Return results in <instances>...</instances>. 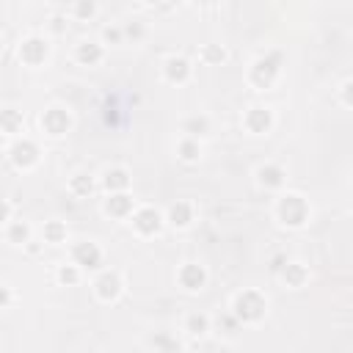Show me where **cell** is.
Returning <instances> with one entry per match:
<instances>
[{
  "mask_svg": "<svg viewBox=\"0 0 353 353\" xmlns=\"http://www.w3.org/2000/svg\"><path fill=\"white\" fill-rule=\"evenodd\" d=\"M281 66H284V52H281V50H268V52H262V55H256V58L251 61L245 80H248L251 88L268 91V88H273V85L279 83Z\"/></svg>",
  "mask_w": 353,
  "mask_h": 353,
  "instance_id": "cell-1",
  "label": "cell"
},
{
  "mask_svg": "<svg viewBox=\"0 0 353 353\" xmlns=\"http://www.w3.org/2000/svg\"><path fill=\"white\" fill-rule=\"evenodd\" d=\"M229 312L237 317L240 325H256V323H262L265 314H268V298H265L262 290L245 287V290H240V292L232 295Z\"/></svg>",
  "mask_w": 353,
  "mask_h": 353,
  "instance_id": "cell-2",
  "label": "cell"
},
{
  "mask_svg": "<svg viewBox=\"0 0 353 353\" xmlns=\"http://www.w3.org/2000/svg\"><path fill=\"white\" fill-rule=\"evenodd\" d=\"M273 215H276V221H279L281 226H287V229H301V226H306V221H309V215H312V207H309V201H306L301 193L284 190V193H279V199H276V204H273Z\"/></svg>",
  "mask_w": 353,
  "mask_h": 353,
  "instance_id": "cell-3",
  "label": "cell"
},
{
  "mask_svg": "<svg viewBox=\"0 0 353 353\" xmlns=\"http://www.w3.org/2000/svg\"><path fill=\"white\" fill-rule=\"evenodd\" d=\"M39 127H41V132H44L47 138H63V135L72 132L74 116H72V110H69L66 105H58V102H55V105H47V108L41 110Z\"/></svg>",
  "mask_w": 353,
  "mask_h": 353,
  "instance_id": "cell-4",
  "label": "cell"
},
{
  "mask_svg": "<svg viewBox=\"0 0 353 353\" xmlns=\"http://www.w3.org/2000/svg\"><path fill=\"white\" fill-rule=\"evenodd\" d=\"M91 290H94L99 303H116L124 292V279L116 268H99L94 281H91Z\"/></svg>",
  "mask_w": 353,
  "mask_h": 353,
  "instance_id": "cell-5",
  "label": "cell"
},
{
  "mask_svg": "<svg viewBox=\"0 0 353 353\" xmlns=\"http://www.w3.org/2000/svg\"><path fill=\"white\" fill-rule=\"evenodd\" d=\"M127 221H130V226H132V232H135L138 237H157V234L163 232V226H165L163 212H160L157 207H152V204L135 207Z\"/></svg>",
  "mask_w": 353,
  "mask_h": 353,
  "instance_id": "cell-6",
  "label": "cell"
},
{
  "mask_svg": "<svg viewBox=\"0 0 353 353\" xmlns=\"http://www.w3.org/2000/svg\"><path fill=\"white\" fill-rule=\"evenodd\" d=\"M50 52H52L50 39H47V36H41V33H30V36H25V39L19 41V47H17L19 61H22L25 66H30V69L44 66V63H47V58H50Z\"/></svg>",
  "mask_w": 353,
  "mask_h": 353,
  "instance_id": "cell-7",
  "label": "cell"
},
{
  "mask_svg": "<svg viewBox=\"0 0 353 353\" xmlns=\"http://www.w3.org/2000/svg\"><path fill=\"white\" fill-rule=\"evenodd\" d=\"M8 160L17 171H33L41 163V149L33 138H14L8 146Z\"/></svg>",
  "mask_w": 353,
  "mask_h": 353,
  "instance_id": "cell-8",
  "label": "cell"
},
{
  "mask_svg": "<svg viewBox=\"0 0 353 353\" xmlns=\"http://www.w3.org/2000/svg\"><path fill=\"white\" fill-rule=\"evenodd\" d=\"M240 121L248 135H268L276 127V113L268 105H251V108H245Z\"/></svg>",
  "mask_w": 353,
  "mask_h": 353,
  "instance_id": "cell-9",
  "label": "cell"
},
{
  "mask_svg": "<svg viewBox=\"0 0 353 353\" xmlns=\"http://www.w3.org/2000/svg\"><path fill=\"white\" fill-rule=\"evenodd\" d=\"M72 262L83 270H99L105 265V251L94 240H80L72 245Z\"/></svg>",
  "mask_w": 353,
  "mask_h": 353,
  "instance_id": "cell-10",
  "label": "cell"
},
{
  "mask_svg": "<svg viewBox=\"0 0 353 353\" xmlns=\"http://www.w3.org/2000/svg\"><path fill=\"white\" fill-rule=\"evenodd\" d=\"M210 281V273L201 262H182L176 268V284L185 290V292H201Z\"/></svg>",
  "mask_w": 353,
  "mask_h": 353,
  "instance_id": "cell-11",
  "label": "cell"
},
{
  "mask_svg": "<svg viewBox=\"0 0 353 353\" xmlns=\"http://www.w3.org/2000/svg\"><path fill=\"white\" fill-rule=\"evenodd\" d=\"M160 74L168 85H185L193 77V63L185 55H168L160 63Z\"/></svg>",
  "mask_w": 353,
  "mask_h": 353,
  "instance_id": "cell-12",
  "label": "cell"
},
{
  "mask_svg": "<svg viewBox=\"0 0 353 353\" xmlns=\"http://www.w3.org/2000/svg\"><path fill=\"white\" fill-rule=\"evenodd\" d=\"M254 179L262 190H281L287 185V171L281 163H273V160H265L256 165L254 171Z\"/></svg>",
  "mask_w": 353,
  "mask_h": 353,
  "instance_id": "cell-13",
  "label": "cell"
},
{
  "mask_svg": "<svg viewBox=\"0 0 353 353\" xmlns=\"http://www.w3.org/2000/svg\"><path fill=\"white\" fill-rule=\"evenodd\" d=\"M135 210V199L130 196V190H119V193H105L102 199V212L113 221H127Z\"/></svg>",
  "mask_w": 353,
  "mask_h": 353,
  "instance_id": "cell-14",
  "label": "cell"
},
{
  "mask_svg": "<svg viewBox=\"0 0 353 353\" xmlns=\"http://www.w3.org/2000/svg\"><path fill=\"white\" fill-rule=\"evenodd\" d=\"M72 58H74L77 66H99L105 61V44L97 41V39H83V41L74 44Z\"/></svg>",
  "mask_w": 353,
  "mask_h": 353,
  "instance_id": "cell-15",
  "label": "cell"
},
{
  "mask_svg": "<svg viewBox=\"0 0 353 353\" xmlns=\"http://www.w3.org/2000/svg\"><path fill=\"white\" fill-rule=\"evenodd\" d=\"M163 218H165V223L171 229L182 232V229H188L196 221V207L190 201H185V199H176L174 204H168V210L163 212Z\"/></svg>",
  "mask_w": 353,
  "mask_h": 353,
  "instance_id": "cell-16",
  "label": "cell"
},
{
  "mask_svg": "<svg viewBox=\"0 0 353 353\" xmlns=\"http://www.w3.org/2000/svg\"><path fill=\"white\" fill-rule=\"evenodd\" d=\"M276 276H279V281H281L284 287H290V290H301V287L309 281V268H306L301 259H287Z\"/></svg>",
  "mask_w": 353,
  "mask_h": 353,
  "instance_id": "cell-17",
  "label": "cell"
},
{
  "mask_svg": "<svg viewBox=\"0 0 353 353\" xmlns=\"http://www.w3.org/2000/svg\"><path fill=\"white\" fill-rule=\"evenodd\" d=\"M130 185H132V176H130V171H127L124 165H110V168H105L102 176H99V188H102L105 193L130 190Z\"/></svg>",
  "mask_w": 353,
  "mask_h": 353,
  "instance_id": "cell-18",
  "label": "cell"
},
{
  "mask_svg": "<svg viewBox=\"0 0 353 353\" xmlns=\"http://www.w3.org/2000/svg\"><path fill=\"white\" fill-rule=\"evenodd\" d=\"M182 331L188 336H193V339H204L212 331V320L204 312H188L185 320H182Z\"/></svg>",
  "mask_w": 353,
  "mask_h": 353,
  "instance_id": "cell-19",
  "label": "cell"
},
{
  "mask_svg": "<svg viewBox=\"0 0 353 353\" xmlns=\"http://www.w3.org/2000/svg\"><path fill=\"white\" fill-rule=\"evenodd\" d=\"M179 130H182V135H190V138H199L201 141L204 135L212 132V121H210L207 113H190V116L182 119Z\"/></svg>",
  "mask_w": 353,
  "mask_h": 353,
  "instance_id": "cell-20",
  "label": "cell"
},
{
  "mask_svg": "<svg viewBox=\"0 0 353 353\" xmlns=\"http://www.w3.org/2000/svg\"><path fill=\"white\" fill-rule=\"evenodd\" d=\"M22 130H25V110H19L14 105L0 108V132L3 135H19Z\"/></svg>",
  "mask_w": 353,
  "mask_h": 353,
  "instance_id": "cell-21",
  "label": "cell"
},
{
  "mask_svg": "<svg viewBox=\"0 0 353 353\" xmlns=\"http://www.w3.org/2000/svg\"><path fill=\"white\" fill-rule=\"evenodd\" d=\"M201 141L199 138H190V135H182L176 141V160H182L185 165H196L201 160Z\"/></svg>",
  "mask_w": 353,
  "mask_h": 353,
  "instance_id": "cell-22",
  "label": "cell"
},
{
  "mask_svg": "<svg viewBox=\"0 0 353 353\" xmlns=\"http://www.w3.org/2000/svg\"><path fill=\"white\" fill-rule=\"evenodd\" d=\"M66 190H69L74 199H88V196H94V190H97V179H94L91 174H85V171H77V174L69 176Z\"/></svg>",
  "mask_w": 353,
  "mask_h": 353,
  "instance_id": "cell-23",
  "label": "cell"
},
{
  "mask_svg": "<svg viewBox=\"0 0 353 353\" xmlns=\"http://www.w3.org/2000/svg\"><path fill=\"white\" fill-rule=\"evenodd\" d=\"M3 234H6V243L8 245H17V248H22L30 237H33V226L28 223V221H8L6 223V229H3Z\"/></svg>",
  "mask_w": 353,
  "mask_h": 353,
  "instance_id": "cell-24",
  "label": "cell"
},
{
  "mask_svg": "<svg viewBox=\"0 0 353 353\" xmlns=\"http://www.w3.org/2000/svg\"><path fill=\"white\" fill-rule=\"evenodd\" d=\"M66 237H69V229H66L63 221H58V218L44 221V226H41V240H44L47 245H63Z\"/></svg>",
  "mask_w": 353,
  "mask_h": 353,
  "instance_id": "cell-25",
  "label": "cell"
},
{
  "mask_svg": "<svg viewBox=\"0 0 353 353\" xmlns=\"http://www.w3.org/2000/svg\"><path fill=\"white\" fill-rule=\"evenodd\" d=\"M55 279L61 287H77L83 281V268H77L74 262H63V265H58Z\"/></svg>",
  "mask_w": 353,
  "mask_h": 353,
  "instance_id": "cell-26",
  "label": "cell"
},
{
  "mask_svg": "<svg viewBox=\"0 0 353 353\" xmlns=\"http://www.w3.org/2000/svg\"><path fill=\"white\" fill-rule=\"evenodd\" d=\"M99 14V3L97 0H74L72 3V19L74 22H94Z\"/></svg>",
  "mask_w": 353,
  "mask_h": 353,
  "instance_id": "cell-27",
  "label": "cell"
},
{
  "mask_svg": "<svg viewBox=\"0 0 353 353\" xmlns=\"http://www.w3.org/2000/svg\"><path fill=\"white\" fill-rule=\"evenodd\" d=\"M199 58H201V63H207V66H221V63L229 58V52H226L223 44L210 41V44H204V47L199 50Z\"/></svg>",
  "mask_w": 353,
  "mask_h": 353,
  "instance_id": "cell-28",
  "label": "cell"
},
{
  "mask_svg": "<svg viewBox=\"0 0 353 353\" xmlns=\"http://www.w3.org/2000/svg\"><path fill=\"white\" fill-rule=\"evenodd\" d=\"M121 33H124V44H127V41L141 44V41L149 36V28H146V22H141V19H127V22H121Z\"/></svg>",
  "mask_w": 353,
  "mask_h": 353,
  "instance_id": "cell-29",
  "label": "cell"
},
{
  "mask_svg": "<svg viewBox=\"0 0 353 353\" xmlns=\"http://www.w3.org/2000/svg\"><path fill=\"white\" fill-rule=\"evenodd\" d=\"M99 41L105 47H121L124 44V33H121V25H105L99 30Z\"/></svg>",
  "mask_w": 353,
  "mask_h": 353,
  "instance_id": "cell-30",
  "label": "cell"
},
{
  "mask_svg": "<svg viewBox=\"0 0 353 353\" xmlns=\"http://www.w3.org/2000/svg\"><path fill=\"white\" fill-rule=\"evenodd\" d=\"M149 347H154V350H179L182 345L171 336V334H165V331H160V334H154V336H149Z\"/></svg>",
  "mask_w": 353,
  "mask_h": 353,
  "instance_id": "cell-31",
  "label": "cell"
},
{
  "mask_svg": "<svg viewBox=\"0 0 353 353\" xmlns=\"http://www.w3.org/2000/svg\"><path fill=\"white\" fill-rule=\"evenodd\" d=\"M339 102H342V108H353V80L350 77H345L339 85Z\"/></svg>",
  "mask_w": 353,
  "mask_h": 353,
  "instance_id": "cell-32",
  "label": "cell"
},
{
  "mask_svg": "<svg viewBox=\"0 0 353 353\" xmlns=\"http://www.w3.org/2000/svg\"><path fill=\"white\" fill-rule=\"evenodd\" d=\"M11 215H14V204L0 196V226H6V223L11 221Z\"/></svg>",
  "mask_w": 353,
  "mask_h": 353,
  "instance_id": "cell-33",
  "label": "cell"
},
{
  "mask_svg": "<svg viewBox=\"0 0 353 353\" xmlns=\"http://www.w3.org/2000/svg\"><path fill=\"white\" fill-rule=\"evenodd\" d=\"M63 30H66V17H63V14H55V17L50 19V33L61 36Z\"/></svg>",
  "mask_w": 353,
  "mask_h": 353,
  "instance_id": "cell-34",
  "label": "cell"
},
{
  "mask_svg": "<svg viewBox=\"0 0 353 353\" xmlns=\"http://www.w3.org/2000/svg\"><path fill=\"white\" fill-rule=\"evenodd\" d=\"M287 259H290V256H287V254H276V256H273V259H270V262H268V268H270V273H273V276H276V273H279V270H281V265H284V262H287Z\"/></svg>",
  "mask_w": 353,
  "mask_h": 353,
  "instance_id": "cell-35",
  "label": "cell"
},
{
  "mask_svg": "<svg viewBox=\"0 0 353 353\" xmlns=\"http://www.w3.org/2000/svg\"><path fill=\"white\" fill-rule=\"evenodd\" d=\"M11 301H14V292H11V287L0 284V309H6V306H8Z\"/></svg>",
  "mask_w": 353,
  "mask_h": 353,
  "instance_id": "cell-36",
  "label": "cell"
},
{
  "mask_svg": "<svg viewBox=\"0 0 353 353\" xmlns=\"http://www.w3.org/2000/svg\"><path fill=\"white\" fill-rule=\"evenodd\" d=\"M141 3H143V6H160L163 0H141Z\"/></svg>",
  "mask_w": 353,
  "mask_h": 353,
  "instance_id": "cell-37",
  "label": "cell"
},
{
  "mask_svg": "<svg viewBox=\"0 0 353 353\" xmlns=\"http://www.w3.org/2000/svg\"><path fill=\"white\" fill-rule=\"evenodd\" d=\"M3 50H6V39H3V33H0V55H3Z\"/></svg>",
  "mask_w": 353,
  "mask_h": 353,
  "instance_id": "cell-38",
  "label": "cell"
},
{
  "mask_svg": "<svg viewBox=\"0 0 353 353\" xmlns=\"http://www.w3.org/2000/svg\"><path fill=\"white\" fill-rule=\"evenodd\" d=\"M3 141H6V135H3V132H0V146H3Z\"/></svg>",
  "mask_w": 353,
  "mask_h": 353,
  "instance_id": "cell-39",
  "label": "cell"
},
{
  "mask_svg": "<svg viewBox=\"0 0 353 353\" xmlns=\"http://www.w3.org/2000/svg\"><path fill=\"white\" fill-rule=\"evenodd\" d=\"M196 3H210V0H196Z\"/></svg>",
  "mask_w": 353,
  "mask_h": 353,
  "instance_id": "cell-40",
  "label": "cell"
}]
</instances>
